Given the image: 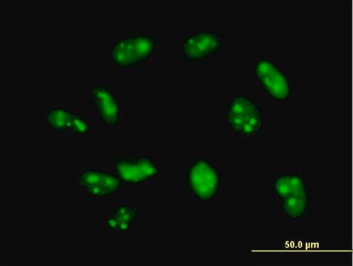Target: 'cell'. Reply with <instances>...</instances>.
<instances>
[{
  "label": "cell",
  "instance_id": "obj_3",
  "mask_svg": "<svg viewBox=\"0 0 353 266\" xmlns=\"http://www.w3.org/2000/svg\"><path fill=\"white\" fill-rule=\"evenodd\" d=\"M254 75L259 85L272 100L283 103L292 97V80L275 61L265 58L256 60L254 65Z\"/></svg>",
  "mask_w": 353,
  "mask_h": 266
},
{
  "label": "cell",
  "instance_id": "obj_10",
  "mask_svg": "<svg viewBox=\"0 0 353 266\" xmlns=\"http://www.w3.org/2000/svg\"><path fill=\"white\" fill-rule=\"evenodd\" d=\"M71 112L63 108H54L48 112L47 122L51 129L69 130Z\"/></svg>",
  "mask_w": 353,
  "mask_h": 266
},
{
  "label": "cell",
  "instance_id": "obj_11",
  "mask_svg": "<svg viewBox=\"0 0 353 266\" xmlns=\"http://www.w3.org/2000/svg\"><path fill=\"white\" fill-rule=\"evenodd\" d=\"M78 184L86 190L94 185H102L105 188L102 180V172L97 170H85L81 172L78 178Z\"/></svg>",
  "mask_w": 353,
  "mask_h": 266
},
{
  "label": "cell",
  "instance_id": "obj_7",
  "mask_svg": "<svg viewBox=\"0 0 353 266\" xmlns=\"http://www.w3.org/2000/svg\"><path fill=\"white\" fill-rule=\"evenodd\" d=\"M223 45L221 36L213 30H199L187 37L181 45L183 57L200 61L217 53Z\"/></svg>",
  "mask_w": 353,
  "mask_h": 266
},
{
  "label": "cell",
  "instance_id": "obj_5",
  "mask_svg": "<svg viewBox=\"0 0 353 266\" xmlns=\"http://www.w3.org/2000/svg\"><path fill=\"white\" fill-rule=\"evenodd\" d=\"M186 181L190 192L203 202L212 201L219 192L221 179L219 172L205 158L194 161L186 173Z\"/></svg>",
  "mask_w": 353,
  "mask_h": 266
},
{
  "label": "cell",
  "instance_id": "obj_12",
  "mask_svg": "<svg viewBox=\"0 0 353 266\" xmlns=\"http://www.w3.org/2000/svg\"><path fill=\"white\" fill-rule=\"evenodd\" d=\"M90 129V125L87 120L74 112H71L70 119V127L72 132L78 135H86Z\"/></svg>",
  "mask_w": 353,
  "mask_h": 266
},
{
  "label": "cell",
  "instance_id": "obj_8",
  "mask_svg": "<svg viewBox=\"0 0 353 266\" xmlns=\"http://www.w3.org/2000/svg\"><path fill=\"white\" fill-rule=\"evenodd\" d=\"M90 96L101 120L110 127L118 125L120 108L113 92L105 85H96L90 89Z\"/></svg>",
  "mask_w": 353,
  "mask_h": 266
},
{
  "label": "cell",
  "instance_id": "obj_4",
  "mask_svg": "<svg viewBox=\"0 0 353 266\" xmlns=\"http://www.w3.org/2000/svg\"><path fill=\"white\" fill-rule=\"evenodd\" d=\"M157 46L152 37L133 35L117 41L111 47L109 54L114 65L128 69L136 67L151 58Z\"/></svg>",
  "mask_w": 353,
  "mask_h": 266
},
{
  "label": "cell",
  "instance_id": "obj_2",
  "mask_svg": "<svg viewBox=\"0 0 353 266\" xmlns=\"http://www.w3.org/2000/svg\"><path fill=\"white\" fill-rule=\"evenodd\" d=\"M227 126L236 135L254 138L264 128V115L261 108L251 97L237 95L228 104L225 111Z\"/></svg>",
  "mask_w": 353,
  "mask_h": 266
},
{
  "label": "cell",
  "instance_id": "obj_13",
  "mask_svg": "<svg viewBox=\"0 0 353 266\" xmlns=\"http://www.w3.org/2000/svg\"><path fill=\"white\" fill-rule=\"evenodd\" d=\"M88 192L91 196L95 198H105L110 196L109 193L102 185H94L87 189Z\"/></svg>",
  "mask_w": 353,
  "mask_h": 266
},
{
  "label": "cell",
  "instance_id": "obj_9",
  "mask_svg": "<svg viewBox=\"0 0 353 266\" xmlns=\"http://www.w3.org/2000/svg\"><path fill=\"white\" fill-rule=\"evenodd\" d=\"M138 216L139 212L136 207L122 205L113 211L107 220V225L113 231L125 232L130 229Z\"/></svg>",
  "mask_w": 353,
  "mask_h": 266
},
{
  "label": "cell",
  "instance_id": "obj_1",
  "mask_svg": "<svg viewBox=\"0 0 353 266\" xmlns=\"http://www.w3.org/2000/svg\"><path fill=\"white\" fill-rule=\"evenodd\" d=\"M272 190L281 203L284 216L292 221L303 218L308 209L307 183L299 173L279 174L272 183Z\"/></svg>",
  "mask_w": 353,
  "mask_h": 266
},
{
  "label": "cell",
  "instance_id": "obj_6",
  "mask_svg": "<svg viewBox=\"0 0 353 266\" xmlns=\"http://www.w3.org/2000/svg\"><path fill=\"white\" fill-rule=\"evenodd\" d=\"M114 170L122 182L140 184L157 177L160 170L146 156H118L114 160Z\"/></svg>",
  "mask_w": 353,
  "mask_h": 266
}]
</instances>
